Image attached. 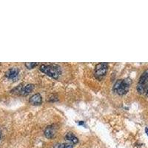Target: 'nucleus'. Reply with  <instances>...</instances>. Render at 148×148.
Wrapping results in <instances>:
<instances>
[{"mask_svg": "<svg viewBox=\"0 0 148 148\" xmlns=\"http://www.w3.org/2000/svg\"><path fill=\"white\" fill-rule=\"evenodd\" d=\"M29 101L33 105H39L42 102V97L39 93H36L30 98Z\"/></svg>", "mask_w": 148, "mask_h": 148, "instance_id": "nucleus-5", "label": "nucleus"}, {"mask_svg": "<svg viewBox=\"0 0 148 148\" xmlns=\"http://www.w3.org/2000/svg\"><path fill=\"white\" fill-rule=\"evenodd\" d=\"M34 88V85L32 84H28L26 86H25L24 88H22V90H20V93L23 96H26V95L29 94L30 92H32Z\"/></svg>", "mask_w": 148, "mask_h": 148, "instance_id": "nucleus-7", "label": "nucleus"}, {"mask_svg": "<svg viewBox=\"0 0 148 148\" xmlns=\"http://www.w3.org/2000/svg\"><path fill=\"white\" fill-rule=\"evenodd\" d=\"M145 133H146V134L147 135V136H148V128L147 127L145 128Z\"/></svg>", "mask_w": 148, "mask_h": 148, "instance_id": "nucleus-14", "label": "nucleus"}, {"mask_svg": "<svg viewBox=\"0 0 148 148\" xmlns=\"http://www.w3.org/2000/svg\"><path fill=\"white\" fill-rule=\"evenodd\" d=\"M18 73H19L18 68H17V67H11L9 70H8L7 72L5 73V76L10 79H15L18 75Z\"/></svg>", "mask_w": 148, "mask_h": 148, "instance_id": "nucleus-4", "label": "nucleus"}, {"mask_svg": "<svg viewBox=\"0 0 148 148\" xmlns=\"http://www.w3.org/2000/svg\"><path fill=\"white\" fill-rule=\"evenodd\" d=\"M58 148H73L72 144H62L59 145Z\"/></svg>", "mask_w": 148, "mask_h": 148, "instance_id": "nucleus-12", "label": "nucleus"}, {"mask_svg": "<svg viewBox=\"0 0 148 148\" xmlns=\"http://www.w3.org/2000/svg\"><path fill=\"white\" fill-rule=\"evenodd\" d=\"M137 90L139 93H143L145 91V86L141 85V84H138L137 86Z\"/></svg>", "mask_w": 148, "mask_h": 148, "instance_id": "nucleus-11", "label": "nucleus"}, {"mask_svg": "<svg viewBox=\"0 0 148 148\" xmlns=\"http://www.w3.org/2000/svg\"><path fill=\"white\" fill-rule=\"evenodd\" d=\"M78 124H79V125H84V122H82V121H78Z\"/></svg>", "mask_w": 148, "mask_h": 148, "instance_id": "nucleus-13", "label": "nucleus"}, {"mask_svg": "<svg viewBox=\"0 0 148 148\" xmlns=\"http://www.w3.org/2000/svg\"><path fill=\"white\" fill-rule=\"evenodd\" d=\"M38 65V63L37 62H27L25 63V66L28 69H32L34 67H35L36 66Z\"/></svg>", "mask_w": 148, "mask_h": 148, "instance_id": "nucleus-10", "label": "nucleus"}, {"mask_svg": "<svg viewBox=\"0 0 148 148\" xmlns=\"http://www.w3.org/2000/svg\"><path fill=\"white\" fill-rule=\"evenodd\" d=\"M56 130L55 128H54L53 125H50V126H47L46 127V129L45 130L44 134L46 138H52L55 135Z\"/></svg>", "mask_w": 148, "mask_h": 148, "instance_id": "nucleus-6", "label": "nucleus"}, {"mask_svg": "<svg viewBox=\"0 0 148 148\" xmlns=\"http://www.w3.org/2000/svg\"><path fill=\"white\" fill-rule=\"evenodd\" d=\"M108 68V63L103 62L96 64L94 71V76L96 77V79H97L98 80H101L105 76V75H106Z\"/></svg>", "mask_w": 148, "mask_h": 148, "instance_id": "nucleus-3", "label": "nucleus"}, {"mask_svg": "<svg viewBox=\"0 0 148 148\" xmlns=\"http://www.w3.org/2000/svg\"><path fill=\"white\" fill-rule=\"evenodd\" d=\"M65 138L67 141H71L72 144H76L78 143V141H79V139L77 138V137H76L75 135L73 134L72 133H67L65 136Z\"/></svg>", "mask_w": 148, "mask_h": 148, "instance_id": "nucleus-9", "label": "nucleus"}, {"mask_svg": "<svg viewBox=\"0 0 148 148\" xmlns=\"http://www.w3.org/2000/svg\"><path fill=\"white\" fill-rule=\"evenodd\" d=\"M40 71L47 76H51L53 79H59L61 73H62L60 67L56 64H49V65L43 64V65H41Z\"/></svg>", "mask_w": 148, "mask_h": 148, "instance_id": "nucleus-2", "label": "nucleus"}, {"mask_svg": "<svg viewBox=\"0 0 148 148\" xmlns=\"http://www.w3.org/2000/svg\"><path fill=\"white\" fill-rule=\"evenodd\" d=\"M147 94H148V90H147Z\"/></svg>", "mask_w": 148, "mask_h": 148, "instance_id": "nucleus-15", "label": "nucleus"}, {"mask_svg": "<svg viewBox=\"0 0 148 148\" xmlns=\"http://www.w3.org/2000/svg\"><path fill=\"white\" fill-rule=\"evenodd\" d=\"M132 84V80L130 78L125 79H119L115 83L113 86V91L119 95H125L128 92L130 87Z\"/></svg>", "mask_w": 148, "mask_h": 148, "instance_id": "nucleus-1", "label": "nucleus"}, {"mask_svg": "<svg viewBox=\"0 0 148 148\" xmlns=\"http://www.w3.org/2000/svg\"><path fill=\"white\" fill-rule=\"evenodd\" d=\"M147 80H148V69H147L143 73L141 74V77H140L138 84H141V85L145 86V84H146Z\"/></svg>", "mask_w": 148, "mask_h": 148, "instance_id": "nucleus-8", "label": "nucleus"}]
</instances>
